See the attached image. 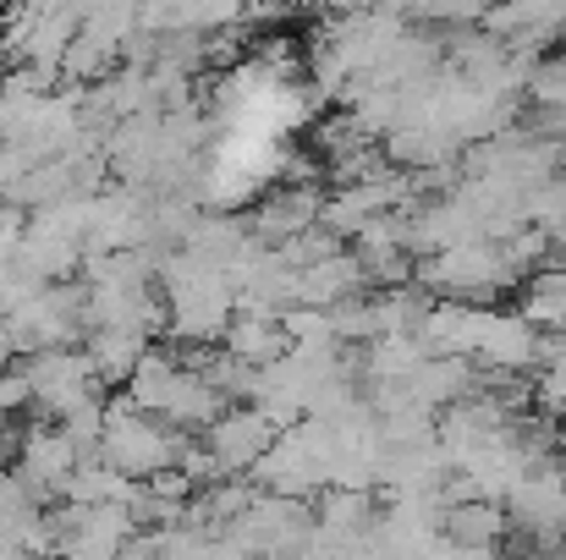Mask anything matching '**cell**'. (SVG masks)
<instances>
[{"label": "cell", "instance_id": "4", "mask_svg": "<svg viewBox=\"0 0 566 560\" xmlns=\"http://www.w3.org/2000/svg\"><path fill=\"white\" fill-rule=\"evenodd\" d=\"M506 506H512V522L517 528H528V533H562L566 528V484L556 467H534L512 495H506Z\"/></svg>", "mask_w": 566, "mask_h": 560}, {"label": "cell", "instance_id": "2", "mask_svg": "<svg viewBox=\"0 0 566 560\" xmlns=\"http://www.w3.org/2000/svg\"><path fill=\"white\" fill-rule=\"evenodd\" d=\"M275 440H281V423L270 418V412H259V406H231L214 429H209V451H214V462H220V473H253L270 451H275Z\"/></svg>", "mask_w": 566, "mask_h": 560}, {"label": "cell", "instance_id": "10", "mask_svg": "<svg viewBox=\"0 0 566 560\" xmlns=\"http://www.w3.org/2000/svg\"><path fill=\"white\" fill-rule=\"evenodd\" d=\"M116 560H160V545H155V539H149V545H138V539H133V545H127Z\"/></svg>", "mask_w": 566, "mask_h": 560}, {"label": "cell", "instance_id": "8", "mask_svg": "<svg viewBox=\"0 0 566 560\" xmlns=\"http://www.w3.org/2000/svg\"><path fill=\"white\" fill-rule=\"evenodd\" d=\"M28 401H39V395H33V379H28V369L0 373V418H11V412H22Z\"/></svg>", "mask_w": 566, "mask_h": 560}, {"label": "cell", "instance_id": "5", "mask_svg": "<svg viewBox=\"0 0 566 560\" xmlns=\"http://www.w3.org/2000/svg\"><path fill=\"white\" fill-rule=\"evenodd\" d=\"M226 352L242 369H275L281 358H292V336H286L281 314H237L226 330Z\"/></svg>", "mask_w": 566, "mask_h": 560}, {"label": "cell", "instance_id": "3", "mask_svg": "<svg viewBox=\"0 0 566 560\" xmlns=\"http://www.w3.org/2000/svg\"><path fill=\"white\" fill-rule=\"evenodd\" d=\"M319 214H325V203H319V192L308 182H292L281 187L264 209H259V220H253V242H297V236H308L314 225H319Z\"/></svg>", "mask_w": 566, "mask_h": 560}, {"label": "cell", "instance_id": "9", "mask_svg": "<svg viewBox=\"0 0 566 560\" xmlns=\"http://www.w3.org/2000/svg\"><path fill=\"white\" fill-rule=\"evenodd\" d=\"M11 352H17V330H11V319H0V373L11 363Z\"/></svg>", "mask_w": 566, "mask_h": 560}, {"label": "cell", "instance_id": "1", "mask_svg": "<svg viewBox=\"0 0 566 560\" xmlns=\"http://www.w3.org/2000/svg\"><path fill=\"white\" fill-rule=\"evenodd\" d=\"M105 462L122 473V478H155V473H166V467H177V456H182V440H177V429L166 423V418H149V412H138L133 401H122V406H111V429H105Z\"/></svg>", "mask_w": 566, "mask_h": 560}, {"label": "cell", "instance_id": "6", "mask_svg": "<svg viewBox=\"0 0 566 560\" xmlns=\"http://www.w3.org/2000/svg\"><path fill=\"white\" fill-rule=\"evenodd\" d=\"M440 533L451 539V550H468V556H490L495 539L506 533V511L495 500H457L440 511Z\"/></svg>", "mask_w": 566, "mask_h": 560}, {"label": "cell", "instance_id": "7", "mask_svg": "<svg viewBox=\"0 0 566 560\" xmlns=\"http://www.w3.org/2000/svg\"><path fill=\"white\" fill-rule=\"evenodd\" d=\"M88 358H94V373H99V379H133L138 363L149 358V336H133V330H99Z\"/></svg>", "mask_w": 566, "mask_h": 560}]
</instances>
